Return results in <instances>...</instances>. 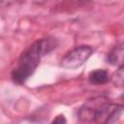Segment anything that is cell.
Masks as SVG:
<instances>
[{
	"mask_svg": "<svg viewBox=\"0 0 124 124\" xmlns=\"http://www.w3.org/2000/svg\"><path fill=\"white\" fill-rule=\"evenodd\" d=\"M67 120L65 118V116L63 114H59L57 115L53 120H52V123H66Z\"/></svg>",
	"mask_w": 124,
	"mask_h": 124,
	"instance_id": "ba28073f",
	"label": "cell"
},
{
	"mask_svg": "<svg viewBox=\"0 0 124 124\" xmlns=\"http://www.w3.org/2000/svg\"><path fill=\"white\" fill-rule=\"evenodd\" d=\"M123 44L116 45L110 52L108 54V62L114 66H121L123 65Z\"/></svg>",
	"mask_w": 124,
	"mask_h": 124,
	"instance_id": "277c9868",
	"label": "cell"
},
{
	"mask_svg": "<svg viewBox=\"0 0 124 124\" xmlns=\"http://www.w3.org/2000/svg\"><path fill=\"white\" fill-rule=\"evenodd\" d=\"M123 65L119 66L118 70L116 71V73L114 74L113 78H112V81L115 84V86H123V81H124V70H123Z\"/></svg>",
	"mask_w": 124,
	"mask_h": 124,
	"instance_id": "8992f818",
	"label": "cell"
},
{
	"mask_svg": "<svg viewBox=\"0 0 124 124\" xmlns=\"http://www.w3.org/2000/svg\"><path fill=\"white\" fill-rule=\"evenodd\" d=\"M88 79L92 84H104L108 81L109 77L106 70L96 69L89 73Z\"/></svg>",
	"mask_w": 124,
	"mask_h": 124,
	"instance_id": "5b68a950",
	"label": "cell"
},
{
	"mask_svg": "<svg viewBox=\"0 0 124 124\" xmlns=\"http://www.w3.org/2000/svg\"><path fill=\"white\" fill-rule=\"evenodd\" d=\"M58 45L55 38H44L30 45L20 55L12 71V78L17 84L24 83L35 72L43 56L49 53Z\"/></svg>",
	"mask_w": 124,
	"mask_h": 124,
	"instance_id": "6da1fadb",
	"label": "cell"
},
{
	"mask_svg": "<svg viewBox=\"0 0 124 124\" xmlns=\"http://www.w3.org/2000/svg\"><path fill=\"white\" fill-rule=\"evenodd\" d=\"M25 0H0V8H7L23 3Z\"/></svg>",
	"mask_w": 124,
	"mask_h": 124,
	"instance_id": "52a82bcc",
	"label": "cell"
},
{
	"mask_svg": "<svg viewBox=\"0 0 124 124\" xmlns=\"http://www.w3.org/2000/svg\"><path fill=\"white\" fill-rule=\"evenodd\" d=\"M106 97H95L90 100H87L78 109V118L81 122L93 123L95 122V115L98 108L102 104L107 102Z\"/></svg>",
	"mask_w": 124,
	"mask_h": 124,
	"instance_id": "3957f363",
	"label": "cell"
},
{
	"mask_svg": "<svg viewBox=\"0 0 124 124\" xmlns=\"http://www.w3.org/2000/svg\"><path fill=\"white\" fill-rule=\"evenodd\" d=\"M93 49L89 46H80L68 52L61 60V66L66 69H78L91 56Z\"/></svg>",
	"mask_w": 124,
	"mask_h": 124,
	"instance_id": "7a4b0ae2",
	"label": "cell"
},
{
	"mask_svg": "<svg viewBox=\"0 0 124 124\" xmlns=\"http://www.w3.org/2000/svg\"><path fill=\"white\" fill-rule=\"evenodd\" d=\"M79 1H85V0H79Z\"/></svg>",
	"mask_w": 124,
	"mask_h": 124,
	"instance_id": "9c48e42d",
	"label": "cell"
}]
</instances>
